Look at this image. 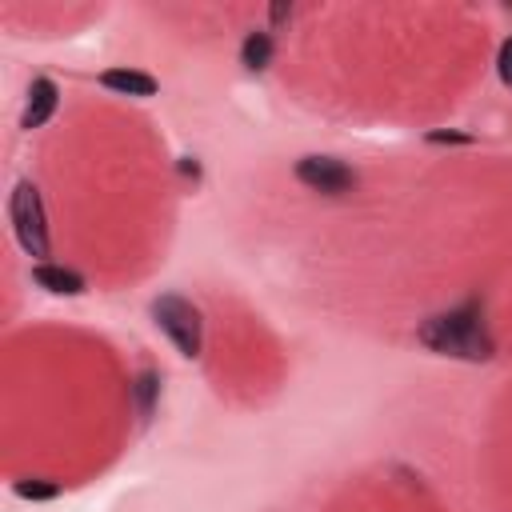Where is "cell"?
Instances as JSON below:
<instances>
[{
	"label": "cell",
	"instance_id": "cell-1",
	"mask_svg": "<svg viewBox=\"0 0 512 512\" xmlns=\"http://www.w3.org/2000/svg\"><path fill=\"white\" fill-rule=\"evenodd\" d=\"M416 340L436 352V356H452V360H488L496 352L488 320H484V300H464L456 308L432 312L420 328Z\"/></svg>",
	"mask_w": 512,
	"mask_h": 512
},
{
	"label": "cell",
	"instance_id": "cell-2",
	"mask_svg": "<svg viewBox=\"0 0 512 512\" xmlns=\"http://www.w3.org/2000/svg\"><path fill=\"white\" fill-rule=\"evenodd\" d=\"M8 220H12V232H16V244L44 264V256L52 252V240H48V216H44V200H40V188L32 180H16L12 196H8Z\"/></svg>",
	"mask_w": 512,
	"mask_h": 512
},
{
	"label": "cell",
	"instance_id": "cell-3",
	"mask_svg": "<svg viewBox=\"0 0 512 512\" xmlns=\"http://www.w3.org/2000/svg\"><path fill=\"white\" fill-rule=\"evenodd\" d=\"M152 320L176 344L180 356H188V360L200 356V348H204V320H200V308L192 300L172 296V292L168 296H156L152 300Z\"/></svg>",
	"mask_w": 512,
	"mask_h": 512
},
{
	"label": "cell",
	"instance_id": "cell-4",
	"mask_svg": "<svg viewBox=\"0 0 512 512\" xmlns=\"http://www.w3.org/2000/svg\"><path fill=\"white\" fill-rule=\"evenodd\" d=\"M296 180L308 184L312 192H324V196H344L356 188V172L336 156H300Z\"/></svg>",
	"mask_w": 512,
	"mask_h": 512
},
{
	"label": "cell",
	"instance_id": "cell-5",
	"mask_svg": "<svg viewBox=\"0 0 512 512\" xmlns=\"http://www.w3.org/2000/svg\"><path fill=\"white\" fill-rule=\"evenodd\" d=\"M56 104H60V88H56V80L52 76H36L32 84H28V100H24V112H20V128H44L48 120H52V112H56Z\"/></svg>",
	"mask_w": 512,
	"mask_h": 512
},
{
	"label": "cell",
	"instance_id": "cell-6",
	"mask_svg": "<svg viewBox=\"0 0 512 512\" xmlns=\"http://www.w3.org/2000/svg\"><path fill=\"white\" fill-rule=\"evenodd\" d=\"M32 280H36L44 292H52V296H80V292H88V280H84L76 268L52 264V260L36 264V268H32Z\"/></svg>",
	"mask_w": 512,
	"mask_h": 512
},
{
	"label": "cell",
	"instance_id": "cell-7",
	"mask_svg": "<svg viewBox=\"0 0 512 512\" xmlns=\"http://www.w3.org/2000/svg\"><path fill=\"white\" fill-rule=\"evenodd\" d=\"M100 84L112 88V92H120V96H136V100H148L160 88L156 76H148L140 68H108V72H100Z\"/></svg>",
	"mask_w": 512,
	"mask_h": 512
},
{
	"label": "cell",
	"instance_id": "cell-8",
	"mask_svg": "<svg viewBox=\"0 0 512 512\" xmlns=\"http://www.w3.org/2000/svg\"><path fill=\"white\" fill-rule=\"evenodd\" d=\"M272 56H276V40H272V32L252 28V32L240 40V64H244L248 72H264V68L272 64Z\"/></svg>",
	"mask_w": 512,
	"mask_h": 512
},
{
	"label": "cell",
	"instance_id": "cell-9",
	"mask_svg": "<svg viewBox=\"0 0 512 512\" xmlns=\"http://www.w3.org/2000/svg\"><path fill=\"white\" fill-rule=\"evenodd\" d=\"M132 396H136L140 420H148L156 412V400H160V372H140L136 384H132Z\"/></svg>",
	"mask_w": 512,
	"mask_h": 512
},
{
	"label": "cell",
	"instance_id": "cell-10",
	"mask_svg": "<svg viewBox=\"0 0 512 512\" xmlns=\"http://www.w3.org/2000/svg\"><path fill=\"white\" fill-rule=\"evenodd\" d=\"M60 488L56 484H48V480H16V496H24V500H52Z\"/></svg>",
	"mask_w": 512,
	"mask_h": 512
},
{
	"label": "cell",
	"instance_id": "cell-11",
	"mask_svg": "<svg viewBox=\"0 0 512 512\" xmlns=\"http://www.w3.org/2000/svg\"><path fill=\"white\" fill-rule=\"evenodd\" d=\"M496 72H500V80L512 88V36L500 44V52H496Z\"/></svg>",
	"mask_w": 512,
	"mask_h": 512
},
{
	"label": "cell",
	"instance_id": "cell-12",
	"mask_svg": "<svg viewBox=\"0 0 512 512\" xmlns=\"http://www.w3.org/2000/svg\"><path fill=\"white\" fill-rule=\"evenodd\" d=\"M292 12H296L292 4H272V8H268V16H272V24H284V20H292Z\"/></svg>",
	"mask_w": 512,
	"mask_h": 512
}]
</instances>
